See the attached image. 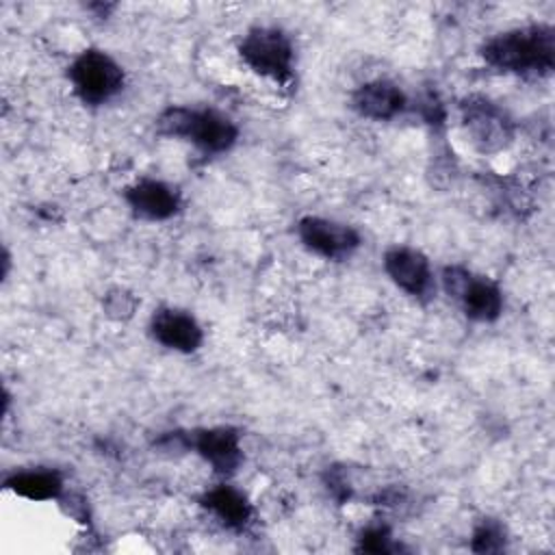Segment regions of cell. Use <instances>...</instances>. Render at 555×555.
Returning <instances> with one entry per match:
<instances>
[{
	"label": "cell",
	"mask_w": 555,
	"mask_h": 555,
	"mask_svg": "<svg viewBox=\"0 0 555 555\" xmlns=\"http://www.w3.org/2000/svg\"><path fill=\"white\" fill-rule=\"evenodd\" d=\"M479 54L496 72L546 76L555 67V30L548 24H529L496 33L481 43Z\"/></svg>",
	"instance_id": "cell-1"
},
{
	"label": "cell",
	"mask_w": 555,
	"mask_h": 555,
	"mask_svg": "<svg viewBox=\"0 0 555 555\" xmlns=\"http://www.w3.org/2000/svg\"><path fill=\"white\" fill-rule=\"evenodd\" d=\"M160 137L193 143L199 152L217 156L230 152L238 139L236 124L215 108L169 106L156 117Z\"/></svg>",
	"instance_id": "cell-2"
},
{
	"label": "cell",
	"mask_w": 555,
	"mask_h": 555,
	"mask_svg": "<svg viewBox=\"0 0 555 555\" xmlns=\"http://www.w3.org/2000/svg\"><path fill=\"white\" fill-rule=\"evenodd\" d=\"M241 61L258 76L278 85H288L295 69V48L291 37L275 26H254L238 41Z\"/></svg>",
	"instance_id": "cell-3"
},
{
	"label": "cell",
	"mask_w": 555,
	"mask_h": 555,
	"mask_svg": "<svg viewBox=\"0 0 555 555\" xmlns=\"http://www.w3.org/2000/svg\"><path fill=\"white\" fill-rule=\"evenodd\" d=\"M67 78L74 93L87 106H102L111 102L126 82L124 67L104 50H82L69 65Z\"/></svg>",
	"instance_id": "cell-4"
},
{
	"label": "cell",
	"mask_w": 555,
	"mask_h": 555,
	"mask_svg": "<svg viewBox=\"0 0 555 555\" xmlns=\"http://www.w3.org/2000/svg\"><path fill=\"white\" fill-rule=\"evenodd\" d=\"M442 288L453 297L464 314L479 323H492L503 312V293L496 282L483 275L470 273L466 267L449 264L440 273Z\"/></svg>",
	"instance_id": "cell-5"
},
{
	"label": "cell",
	"mask_w": 555,
	"mask_h": 555,
	"mask_svg": "<svg viewBox=\"0 0 555 555\" xmlns=\"http://www.w3.org/2000/svg\"><path fill=\"white\" fill-rule=\"evenodd\" d=\"M462 126L481 154L503 152L514 141V121L509 115L486 95H468L460 102Z\"/></svg>",
	"instance_id": "cell-6"
},
{
	"label": "cell",
	"mask_w": 555,
	"mask_h": 555,
	"mask_svg": "<svg viewBox=\"0 0 555 555\" xmlns=\"http://www.w3.org/2000/svg\"><path fill=\"white\" fill-rule=\"evenodd\" d=\"M297 236L308 251L325 260H345L362 243V236L356 228L312 215L297 221Z\"/></svg>",
	"instance_id": "cell-7"
},
{
	"label": "cell",
	"mask_w": 555,
	"mask_h": 555,
	"mask_svg": "<svg viewBox=\"0 0 555 555\" xmlns=\"http://www.w3.org/2000/svg\"><path fill=\"white\" fill-rule=\"evenodd\" d=\"M382 264L390 282L405 295L414 299L431 297L436 288L434 271L429 258L421 249L408 245H392L384 251Z\"/></svg>",
	"instance_id": "cell-8"
},
{
	"label": "cell",
	"mask_w": 555,
	"mask_h": 555,
	"mask_svg": "<svg viewBox=\"0 0 555 555\" xmlns=\"http://www.w3.org/2000/svg\"><path fill=\"white\" fill-rule=\"evenodd\" d=\"M124 199L134 217L145 221H167L182 208L180 191L156 178H141L126 186Z\"/></svg>",
	"instance_id": "cell-9"
},
{
	"label": "cell",
	"mask_w": 555,
	"mask_h": 555,
	"mask_svg": "<svg viewBox=\"0 0 555 555\" xmlns=\"http://www.w3.org/2000/svg\"><path fill=\"white\" fill-rule=\"evenodd\" d=\"M189 449H193L217 475L230 477L243 462L241 436L232 427H206L189 434Z\"/></svg>",
	"instance_id": "cell-10"
},
{
	"label": "cell",
	"mask_w": 555,
	"mask_h": 555,
	"mask_svg": "<svg viewBox=\"0 0 555 555\" xmlns=\"http://www.w3.org/2000/svg\"><path fill=\"white\" fill-rule=\"evenodd\" d=\"M152 338L165 349L178 353H193L204 343V330L197 319L180 308H158L150 319Z\"/></svg>",
	"instance_id": "cell-11"
},
{
	"label": "cell",
	"mask_w": 555,
	"mask_h": 555,
	"mask_svg": "<svg viewBox=\"0 0 555 555\" xmlns=\"http://www.w3.org/2000/svg\"><path fill=\"white\" fill-rule=\"evenodd\" d=\"M351 106L360 117L373 121H390L405 111L408 98L399 85L379 78L360 85L351 95Z\"/></svg>",
	"instance_id": "cell-12"
},
{
	"label": "cell",
	"mask_w": 555,
	"mask_h": 555,
	"mask_svg": "<svg viewBox=\"0 0 555 555\" xmlns=\"http://www.w3.org/2000/svg\"><path fill=\"white\" fill-rule=\"evenodd\" d=\"M199 503L228 529H243L251 518V505L247 496L228 483H219L206 490Z\"/></svg>",
	"instance_id": "cell-13"
},
{
	"label": "cell",
	"mask_w": 555,
	"mask_h": 555,
	"mask_svg": "<svg viewBox=\"0 0 555 555\" xmlns=\"http://www.w3.org/2000/svg\"><path fill=\"white\" fill-rule=\"evenodd\" d=\"M4 488L30 501H59L65 492V481L54 468H26L9 475Z\"/></svg>",
	"instance_id": "cell-14"
},
{
	"label": "cell",
	"mask_w": 555,
	"mask_h": 555,
	"mask_svg": "<svg viewBox=\"0 0 555 555\" xmlns=\"http://www.w3.org/2000/svg\"><path fill=\"white\" fill-rule=\"evenodd\" d=\"M505 544V531L496 520H481L470 540V548L475 553H496Z\"/></svg>",
	"instance_id": "cell-15"
},
{
	"label": "cell",
	"mask_w": 555,
	"mask_h": 555,
	"mask_svg": "<svg viewBox=\"0 0 555 555\" xmlns=\"http://www.w3.org/2000/svg\"><path fill=\"white\" fill-rule=\"evenodd\" d=\"M139 306V299L126 291V288H113L104 295V301H102V308H104V314L108 319H115V321H128L134 310Z\"/></svg>",
	"instance_id": "cell-16"
},
{
	"label": "cell",
	"mask_w": 555,
	"mask_h": 555,
	"mask_svg": "<svg viewBox=\"0 0 555 555\" xmlns=\"http://www.w3.org/2000/svg\"><path fill=\"white\" fill-rule=\"evenodd\" d=\"M360 548L366 553H388L390 546V531L384 525H371L360 535Z\"/></svg>",
	"instance_id": "cell-17"
}]
</instances>
